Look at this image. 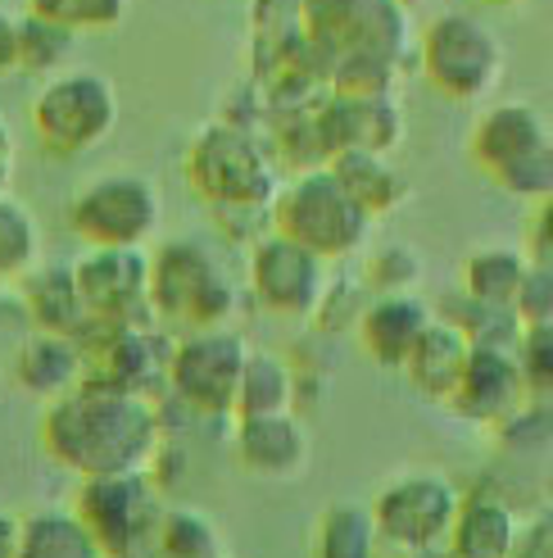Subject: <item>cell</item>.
<instances>
[{"label": "cell", "mask_w": 553, "mask_h": 558, "mask_svg": "<svg viewBox=\"0 0 553 558\" xmlns=\"http://www.w3.org/2000/svg\"><path fill=\"white\" fill-rule=\"evenodd\" d=\"M327 169L336 173V182L358 201L368 218H391L413 201V182L395 163V155H377V150H341L327 159Z\"/></svg>", "instance_id": "23"}, {"label": "cell", "mask_w": 553, "mask_h": 558, "mask_svg": "<svg viewBox=\"0 0 553 558\" xmlns=\"http://www.w3.org/2000/svg\"><path fill=\"white\" fill-rule=\"evenodd\" d=\"M272 228L299 241L304 250H314L327 264H345L372 245L377 218L358 209V201L336 182L331 169H309V173H295L276 191Z\"/></svg>", "instance_id": "4"}, {"label": "cell", "mask_w": 553, "mask_h": 558, "mask_svg": "<svg viewBox=\"0 0 553 558\" xmlns=\"http://www.w3.org/2000/svg\"><path fill=\"white\" fill-rule=\"evenodd\" d=\"M14 150V132H10V119L0 114V155H10Z\"/></svg>", "instance_id": "42"}, {"label": "cell", "mask_w": 553, "mask_h": 558, "mask_svg": "<svg viewBox=\"0 0 553 558\" xmlns=\"http://www.w3.org/2000/svg\"><path fill=\"white\" fill-rule=\"evenodd\" d=\"M23 310L33 331H54V337H73V341H87L91 337V314L77 295L73 282V268H33L23 277Z\"/></svg>", "instance_id": "24"}, {"label": "cell", "mask_w": 553, "mask_h": 558, "mask_svg": "<svg viewBox=\"0 0 553 558\" xmlns=\"http://www.w3.org/2000/svg\"><path fill=\"white\" fill-rule=\"evenodd\" d=\"M427 277V259L404 241H385L377 250H368L364 264V287L372 295H418Z\"/></svg>", "instance_id": "32"}, {"label": "cell", "mask_w": 553, "mask_h": 558, "mask_svg": "<svg viewBox=\"0 0 553 558\" xmlns=\"http://www.w3.org/2000/svg\"><path fill=\"white\" fill-rule=\"evenodd\" d=\"M521 404H531V390H527V377H521L517 350L472 345V359H467L450 409L463 417V423L504 427L513 413H521Z\"/></svg>", "instance_id": "16"}, {"label": "cell", "mask_w": 553, "mask_h": 558, "mask_svg": "<svg viewBox=\"0 0 553 558\" xmlns=\"http://www.w3.org/2000/svg\"><path fill=\"white\" fill-rule=\"evenodd\" d=\"M418 73L440 96L458 105H481L500 92L508 73V50L486 19L445 10L418 33Z\"/></svg>", "instance_id": "5"}, {"label": "cell", "mask_w": 553, "mask_h": 558, "mask_svg": "<svg viewBox=\"0 0 553 558\" xmlns=\"http://www.w3.org/2000/svg\"><path fill=\"white\" fill-rule=\"evenodd\" d=\"M467 359H472V341H467V331L445 323V318H435L427 331H422V341L413 345V354L404 359V381L413 386V396L427 400V404H445L454 400V390L463 381V368H467Z\"/></svg>", "instance_id": "21"}, {"label": "cell", "mask_w": 553, "mask_h": 558, "mask_svg": "<svg viewBox=\"0 0 553 558\" xmlns=\"http://www.w3.org/2000/svg\"><path fill=\"white\" fill-rule=\"evenodd\" d=\"M127 10H132V0H27V14L60 23L73 37L114 33V27H123Z\"/></svg>", "instance_id": "33"}, {"label": "cell", "mask_w": 553, "mask_h": 558, "mask_svg": "<svg viewBox=\"0 0 553 558\" xmlns=\"http://www.w3.org/2000/svg\"><path fill=\"white\" fill-rule=\"evenodd\" d=\"M372 300V291L364 287V277H331L327 282V291H322V300H318V314H314V323L322 327V331H341V327H354L358 323V314H364V304Z\"/></svg>", "instance_id": "36"}, {"label": "cell", "mask_w": 553, "mask_h": 558, "mask_svg": "<svg viewBox=\"0 0 553 558\" xmlns=\"http://www.w3.org/2000/svg\"><path fill=\"white\" fill-rule=\"evenodd\" d=\"M304 37L327 69L345 54H377L404 73L418 69L413 10L404 0H304Z\"/></svg>", "instance_id": "6"}, {"label": "cell", "mask_w": 553, "mask_h": 558, "mask_svg": "<svg viewBox=\"0 0 553 558\" xmlns=\"http://www.w3.org/2000/svg\"><path fill=\"white\" fill-rule=\"evenodd\" d=\"M82 350H87V377L109 381L119 390H136V396H150V400L169 396L173 341L159 331V318L91 327V337L82 341Z\"/></svg>", "instance_id": "13"}, {"label": "cell", "mask_w": 553, "mask_h": 558, "mask_svg": "<svg viewBox=\"0 0 553 558\" xmlns=\"http://www.w3.org/2000/svg\"><path fill=\"white\" fill-rule=\"evenodd\" d=\"M314 123L327 146V159L341 150H377V155H395L404 146V105L395 92L381 96H336L327 92L314 105Z\"/></svg>", "instance_id": "15"}, {"label": "cell", "mask_w": 553, "mask_h": 558, "mask_svg": "<svg viewBox=\"0 0 553 558\" xmlns=\"http://www.w3.org/2000/svg\"><path fill=\"white\" fill-rule=\"evenodd\" d=\"M531 255L517 245H477L463 264V295L486 304V310H508L517 304V291L527 282Z\"/></svg>", "instance_id": "25"}, {"label": "cell", "mask_w": 553, "mask_h": 558, "mask_svg": "<svg viewBox=\"0 0 553 558\" xmlns=\"http://www.w3.org/2000/svg\"><path fill=\"white\" fill-rule=\"evenodd\" d=\"M481 5H490V10H521V5H531V0H481Z\"/></svg>", "instance_id": "43"}, {"label": "cell", "mask_w": 553, "mask_h": 558, "mask_svg": "<svg viewBox=\"0 0 553 558\" xmlns=\"http://www.w3.org/2000/svg\"><path fill=\"white\" fill-rule=\"evenodd\" d=\"M0 5H5V0H0Z\"/></svg>", "instance_id": "45"}, {"label": "cell", "mask_w": 553, "mask_h": 558, "mask_svg": "<svg viewBox=\"0 0 553 558\" xmlns=\"http://www.w3.org/2000/svg\"><path fill=\"white\" fill-rule=\"evenodd\" d=\"M527 255L540 259V264H553V195L536 205V218H531V250H527Z\"/></svg>", "instance_id": "38"}, {"label": "cell", "mask_w": 553, "mask_h": 558, "mask_svg": "<svg viewBox=\"0 0 553 558\" xmlns=\"http://www.w3.org/2000/svg\"><path fill=\"white\" fill-rule=\"evenodd\" d=\"M327 282H331V264L318 259L314 250H304L299 241L282 236L276 228L263 232L250 245V259H245V291L272 318H291V323L314 318Z\"/></svg>", "instance_id": "12"}, {"label": "cell", "mask_w": 553, "mask_h": 558, "mask_svg": "<svg viewBox=\"0 0 553 558\" xmlns=\"http://www.w3.org/2000/svg\"><path fill=\"white\" fill-rule=\"evenodd\" d=\"M299 377L276 350H250L236 390V417H263V413H295Z\"/></svg>", "instance_id": "27"}, {"label": "cell", "mask_w": 553, "mask_h": 558, "mask_svg": "<svg viewBox=\"0 0 553 558\" xmlns=\"http://www.w3.org/2000/svg\"><path fill=\"white\" fill-rule=\"evenodd\" d=\"M304 46V0H250V50L268 82Z\"/></svg>", "instance_id": "26"}, {"label": "cell", "mask_w": 553, "mask_h": 558, "mask_svg": "<svg viewBox=\"0 0 553 558\" xmlns=\"http://www.w3.org/2000/svg\"><path fill=\"white\" fill-rule=\"evenodd\" d=\"M513 314H517V323H521V327L553 323V264L531 259V268H527V282H521V291H517Z\"/></svg>", "instance_id": "37"}, {"label": "cell", "mask_w": 553, "mask_h": 558, "mask_svg": "<svg viewBox=\"0 0 553 558\" xmlns=\"http://www.w3.org/2000/svg\"><path fill=\"white\" fill-rule=\"evenodd\" d=\"M314 558H381V536L368 505H331L322 509L314 541H309Z\"/></svg>", "instance_id": "29"}, {"label": "cell", "mask_w": 553, "mask_h": 558, "mask_svg": "<svg viewBox=\"0 0 553 558\" xmlns=\"http://www.w3.org/2000/svg\"><path fill=\"white\" fill-rule=\"evenodd\" d=\"M14 169H19V150H10V155H0V195H10Z\"/></svg>", "instance_id": "41"}, {"label": "cell", "mask_w": 553, "mask_h": 558, "mask_svg": "<svg viewBox=\"0 0 553 558\" xmlns=\"http://www.w3.org/2000/svg\"><path fill=\"white\" fill-rule=\"evenodd\" d=\"M41 445L82 482L132 477V472L159 468V454L169 450V427H163L159 400L82 377L69 396L46 404Z\"/></svg>", "instance_id": "1"}, {"label": "cell", "mask_w": 553, "mask_h": 558, "mask_svg": "<svg viewBox=\"0 0 553 558\" xmlns=\"http://www.w3.org/2000/svg\"><path fill=\"white\" fill-rule=\"evenodd\" d=\"M77 37L60 23H46L37 14H19V73L33 77H54L64 73V64L73 60Z\"/></svg>", "instance_id": "31"}, {"label": "cell", "mask_w": 553, "mask_h": 558, "mask_svg": "<svg viewBox=\"0 0 553 558\" xmlns=\"http://www.w3.org/2000/svg\"><path fill=\"white\" fill-rule=\"evenodd\" d=\"M458 499L463 490L445 472H404V477L385 482L368 505L381 549H395L404 558H431L435 549H445Z\"/></svg>", "instance_id": "10"}, {"label": "cell", "mask_w": 553, "mask_h": 558, "mask_svg": "<svg viewBox=\"0 0 553 558\" xmlns=\"http://www.w3.org/2000/svg\"><path fill=\"white\" fill-rule=\"evenodd\" d=\"M404 5H408V10H418V5H422V0H404Z\"/></svg>", "instance_id": "44"}, {"label": "cell", "mask_w": 553, "mask_h": 558, "mask_svg": "<svg viewBox=\"0 0 553 558\" xmlns=\"http://www.w3.org/2000/svg\"><path fill=\"white\" fill-rule=\"evenodd\" d=\"M553 142V123L531 100H500L486 105L472 123V159L486 178H500L517 159Z\"/></svg>", "instance_id": "18"}, {"label": "cell", "mask_w": 553, "mask_h": 558, "mask_svg": "<svg viewBox=\"0 0 553 558\" xmlns=\"http://www.w3.org/2000/svg\"><path fill=\"white\" fill-rule=\"evenodd\" d=\"M19 73V14L0 5V77Z\"/></svg>", "instance_id": "39"}, {"label": "cell", "mask_w": 553, "mask_h": 558, "mask_svg": "<svg viewBox=\"0 0 553 558\" xmlns=\"http://www.w3.org/2000/svg\"><path fill=\"white\" fill-rule=\"evenodd\" d=\"M450 558H517L521 549V518L500 495H463L454 526L445 536Z\"/></svg>", "instance_id": "20"}, {"label": "cell", "mask_w": 553, "mask_h": 558, "mask_svg": "<svg viewBox=\"0 0 553 558\" xmlns=\"http://www.w3.org/2000/svg\"><path fill=\"white\" fill-rule=\"evenodd\" d=\"M41 259V228L19 195H0V282H23Z\"/></svg>", "instance_id": "30"}, {"label": "cell", "mask_w": 553, "mask_h": 558, "mask_svg": "<svg viewBox=\"0 0 553 558\" xmlns=\"http://www.w3.org/2000/svg\"><path fill=\"white\" fill-rule=\"evenodd\" d=\"M232 450L241 468L259 482H295L309 472L314 436L299 413H263L232 417Z\"/></svg>", "instance_id": "17"}, {"label": "cell", "mask_w": 553, "mask_h": 558, "mask_svg": "<svg viewBox=\"0 0 553 558\" xmlns=\"http://www.w3.org/2000/svg\"><path fill=\"white\" fill-rule=\"evenodd\" d=\"M14 377L27 396H41L46 404L69 396V390L87 377V350L73 337H54V331H27L14 354Z\"/></svg>", "instance_id": "22"}, {"label": "cell", "mask_w": 553, "mask_h": 558, "mask_svg": "<svg viewBox=\"0 0 553 558\" xmlns=\"http://www.w3.org/2000/svg\"><path fill=\"white\" fill-rule=\"evenodd\" d=\"M33 128L50 155L100 150L119 128V87L105 73H54L33 100Z\"/></svg>", "instance_id": "7"}, {"label": "cell", "mask_w": 553, "mask_h": 558, "mask_svg": "<svg viewBox=\"0 0 553 558\" xmlns=\"http://www.w3.org/2000/svg\"><path fill=\"white\" fill-rule=\"evenodd\" d=\"M14 558H105V549L73 509H41L23 518Z\"/></svg>", "instance_id": "28"}, {"label": "cell", "mask_w": 553, "mask_h": 558, "mask_svg": "<svg viewBox=\"0 0 553 558\" xmlns=\"http://www.w3.org/2000/svg\"><path fill=\"white\" fill-rule=\"evenodd\" d=\"M490 182L500 191H508V195H517V201H531V205L549 201L553 195V142L531 150L527 159H517L513 169H504L500 178H490Z\"/></svg>", "instance_id": "35"}, {"label": "cell", "mask_w": 553, "mask_h": 558, "mask_svg": "<svg viewBox=\"0 0 553 558\" xmlns=\"http://www.w3.org/2000/svg\"><path fill=\"white\" fill-rule=\"evenodd\" d=\"M186 186L213 209L232 241L255 245L263 232H272L282 163H276L268 136H259L255 128L213 119L186 146Z\"/></svg>", "instance_id": "2"}, {"label": "cell", "mask_w": 553, "mask_h": 558, "mask_svg": "<svg viewBox=\"0 0 553 558\" xmlns=\"http://www.w3.org/2000/svg\"><path fill=\"white\" fill-rule=\"evenodd\" d=\"M241 287L228 255L209 241L177 236L150 255V314L186 331L228 327L241 310Z\"/></svg>", "instance_id": "3"}, {"label": "cell", "mask_w": 553, "mask_h": 558, "mask_svg": "<svg viewBox=\"0 0 553 558\" xmlns=\"http://www.w3.org/2000/svg\"><path fill=\"white\" fill-rule=\"evenodd\" d=\"M77 295L96 327L150 323V255L146 250H87L73 264Z\"/></svg>", "instance_id": "14"}, {"label": "cell", "mask_w": 553, "mask_h": 558, "mask_svg": "<svg viewBox=\"0 0 553 558\" xmlns=\"http://www.w3.org/2000/svg\"><path fill=\"white\" fill-rule=\"evenodd\" d=\"M163 222V195L142 173H105L69 201V228L87 250H146Z\"/></svg>", "instance_id": "9"}, {"label": "cell", "mask_w": 553, "mask_h": 558, "mask_svg": "<svg viewBox=\"0 0 553 558\" xmlns=\"http://www.w3.org/2000/svg\"><path fill=\"white\" fill-rule=\"evenodd\" d=\"M517 364H521V377H527L531 400L536 404H549L553 400V323L521 327V337H517Z\"/></svg>", "instance_id": "34"}, {"label": "cell", "mask_w": 553, "mask_h": 558, "mask_svg": "<svg viewBox=\"0 0 553 558\" xmlns=\"http://www.w3.org/2000/svg\"><path fill=\"white\" fill-rule=\"evenodd\" d=\"M250 341L236 327H196L173 341L169 359V396L196 417H236V390Z\"/></svg>", "instance_id": "8"}, {"label": "cell", "mask_w": 553, "mask_h": 558, "mask_svg": "<svg viewBox=\"0 0 553 558\" xmlns=\"http://www.w3.org/2000/svg\"><path fill=\"white\" fill-rule=\"evenodd\" d=\"M19 526H23V518H14L5 505H0V558H14V549H19Z\"/></svg>", "instance_id": "40"}, {"label": "cell", "mask_w": 553, "mask_h": 558, "mask_svg": "<svg viewBox=\"0 0 553 558\" xmlns=\"http://www.w3.org/2000/svg\"><path fill=\"white\" fill-rule=\"evenodd\" d=\"M73 513L96 536L105 558H150L169 509L150 472H132V477H87L77 486Z\"/></svg>", "instance_id": "11"}, {"label": "cell", "mask_w": 553, "mask_h": 558, "mask_svg": "<svg viewBox=\"0 0 553 558\" xmlns=\"http://www.w3.org/2000/svg\"><path fill=\"white\" fill-rule=\"evenodd\" d=\"M431 323H435V310L422 295H372L364 304V314H358L354 331L377 368L400 373L404 359L413 354V345L422 341V331Z\"/></svg>", "instance_id": "19"}]
</instances>
